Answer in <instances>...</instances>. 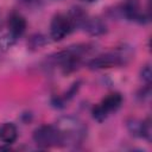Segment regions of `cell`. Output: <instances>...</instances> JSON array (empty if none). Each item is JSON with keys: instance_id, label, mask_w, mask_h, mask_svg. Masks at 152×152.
Returning <instances> with one entry per match:
<instances>
[{"instance_id": "obj_8", "label": "cell", "mask_w": 152, "mask_h": 152, "mask_svg": "<svg viewBox=\"0 0 152 152\" xmlns=\"http://www.w3.org/2000/svg\"><path fill=\"white\" fill-rule=\"evenodd\" d=\"M26 30V20L23 15L18 14V13H13L11 14L10 19H8V31L10 34L13 38H19L24 34Z\"/></svg>"}, {"instance_id": "obj_13", "label": "cell", "mask_w": 152, "mask_h": 152, "mask_svg": "<svg viewBox=\"0 0 152 152\" xmlns=\"http://www.w3.org/2000/svg\"><path fill=\"white\" fill-rule=\"evenodd\" d=\"M140 75H141V78H142L146 83H150V82H151V78H152V72H151L150 65H145V66L141 69Z\"/></svg>"}, {"instance_id": "obj_15", "label": "cell", "mask_w": 152, "mask_h": 152, "mask_svg": "<svg viewBox=\"0 0 152 152\" xmlns=\"http://www.w3.org/2000/svg\"><path fill=\"white\" fill-rule=\"evenodd\" d=\"M83 1H86V2H94V1H96V0H83Z\"/></svg>"}, {"instance_id": "obj_2", "label": "cell", "mask_w": 152, "mask_h": 152, "mask_svg": "<svg viewBox=\"0 0 152 152\" xmlns=\"http://www.w3.org/2000/svg\"><path fill=\"white\" fill-rule=\"evenodd\" d=\"M34 142L43 148L53 147V146H63V139L59 129L51 125H43L38 127L33 132Z\"/></svg>"}, {"instance_id": "obj_7", "label": "cell", "mask_w": 152, "mask_h": 152, "mask_svg": "<svg viewBox=\"0 0 152 152\" xmlns=\"http://www.w3.org/2000/svg\"><path fill=\"white\" fill-rule=\"evenodd\" d=\"M127 128L132 135L145 138L147 140L151 139V129H150V121H141L137 119H131L127 122Z\"/></svg>"}, {"instance_id": "obj_9", "label": "cell", "mask_w": 152, "mask_h": 152, "mask_svg": "<svg viewBox=\"0 0 152 152\" xmlns=\"http://www.w3.org/2000/svg\"><path fill=\"white\" fill-rule=\"evenodd\" d=\"M82 28L87 33H89L90 36H101V34L107 32V26L100 18H90V17H88L86 19V21L83 23Z\"/></svg>"}, {"instance_id": "obj_11", "label": "cell", "mask_w": 152, "mask_h": 152, "mask_svg": "<svg viewBox=\"0 0 152 152\" xmlns=\"http://www.w3.org/2000/svg\"><path fill=\"white\" fill-rule=\"evenodd\" d=\"M68 17L70 18V20L72 23V26L75 28V27H82L83 23L88 18V14L83 11V8H81V7H74L68 13Z\"/></svg>"}, {"instance_id": "obj_1", "label": "cell", "mask_w": 152, "mask_h": 152, "mask_svg": "<svg viewBox=\"0 0 152 152\" xmlns=\"http://www.w3.org/2000/svg\"><path fill=\"white\" fill-rule=\"evenodd\" d=\"M56 127L61 132V135L63 139V146L80 144L86 137L84 125L78 119H75L71 116L62 118L56 125Z\"/></svg>"}, {"instance_id": "obj_6", "label": "cell", "mask_w": 152, "mask_h": 152, "mask_svg": "<svg viewBox=\"0 0 152 152\" xmlns=\"http://www.w3.org/2000/svg\"><path fill=\"white\" fill-rule=\"evenodd\" d=\"M122 14L125 15L126 19L131 20V21H135L139 24H144L148 20V18L145 15V13L142 12L139 0H126L122 4Z\"/></svg>"}, {"instance_id": "obj_14", "label": "cell", "mask_w": 152, "mask_h": 152, "mask_svg": "<svg viewBox=\"0 0 152 152\" xmlns=\"http://www.w3.org/2000/svg\"><path fill=\"white\" fill-rule=\"evenodd\" d=\"M21 1L26 5H36V4H38L39 0H21Z\"/></svg>"}, {"instance_id": "obj_12", "label": "cell", "mask_w": 152, "mask_h": 152, "mask_svg": "<svg viewBox=\"0 0 152 152\" xmlns=\"http://www.w3.org/2000/svg\"><path fill=\"white\" fill-rule=\"evenodd\" d=\"M46 43H48V40L43 34H33L28 38L27 45H28L30 49L34 50V49H39V48L44 46Z\"/></svg>"}, {"instance_id": "obj_10", "label": "cell", "mask_w": 152, "mask_h": 152, "mask_svg": "<svg viewBox=\"0 0 152 152\" xmlns=\"http://www.w3.org/2000/svg\"><path fill=\"white\" fill-rule=\"evenodd\" d=\"M18 138V129L12 122H4L0 125V140L4 144H13Z\"/></svg>"}, {"instance_id": "obj_5", "label": "cell", "mask_w": 152, "mask_h": 152, "mask_svg": "<svg viewBox=\"0 0 152 152\" xmlns=\"http://www.w3.org/2000/svg\"><path fill=\"white\" fill-rule=\"evenodd\" d=\"M72 30H74V26H72L70 18L68 17V14L58 13L51 20L50 37L52 38V40L58 42V40H62L63 38H65Z\"/></svg>"}, {"instance_id": "obj_4", "label": "cell", "mask_w": 152, "mask_h": 152, "mask_svg": "<svg viewBox=\"0 0 152 152\" xmlns=\"http://www.w3.org/2000/svg\"><path fill=\"white\" fill-rule=\"evenodd\" d=\"M126 55L122 52H108L100 55L88 63V68L91 70H100V69H108L113 66H118L126 63Z\"/></svg>"}, {"instance_id": "obj_3", "label": "cell", "mask_w": 152, "mask_h": 152, "mask_svg": "<svg viewBox=\"0 0 152 152\" xmlns=\"http://www.w3.org/2000/svg\"><path fill=\"white\" fill-rule=\"evenodd\" d=\"M122 104V96L120 93H110L108 94L99 104H96L93 108V118L99 121L102 122L103 120H106V118L109 115V113L112 112H116Z\"/></svg>"}]
</instances>
